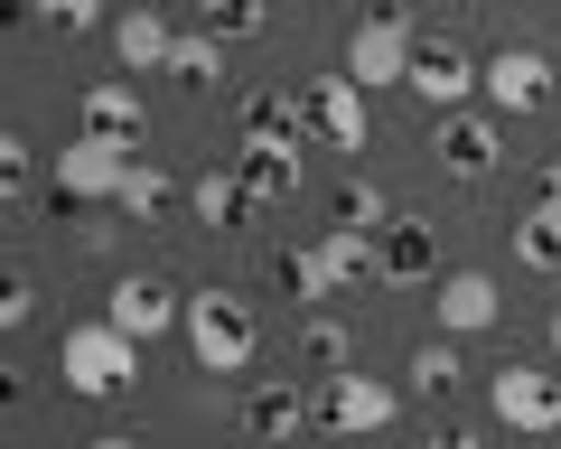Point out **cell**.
Instances as JSON below:
<instances>
[{
  "instance_id": "obj_24",
  "label": "cell",
  "mask_w": 561,
  "mask_h": 449,
  "mask_svg": "<svg viewBox=\"0 0 561 449\" xmlns=\"http://www.w3.org/2000/svg\"><path fill=\"white\" fill-rule=\"evenodd\" d=\"M234 179L253 187V206H272V197H290V187H300V150H243Z\"/></svg>"
},
{
  "instance_id": "obj_21",
  "label": "cell",
  "mask_w": 561,
  "mask_h": 449,
  "mask_svg": "<svg viewBox=\"0 0 561 449\" xmlns=\"http://www.w3.org/2000/svg\"><path fill=\"white\" fill-rule=\"evenodd\" d=\"M459 337H421L412 366H402V393H421V403H440V393H459Z\"/></svg>"
},
{
  "instance_id": "obj_3",
  "label": "cell",
  "mask_w": 561,
  "mask_h": 449,
  "mask_svg": "<svg viewBox=\"0 0 561 449\" xmlns=\"http://www.w3.org/2000/svg\"><path fill=\"white\" fill-rule=\"evenodd\" d=\"M412 57H421V28H412V10H365L356 28H346V84H412Z\"/></svg>"
},
{
  "instance_id": "obj_9",
  "label": "cell",
  "mask_w": 561,
  "mask_h": 449,
  "mask_svg": "<svg viewBox=\"0 0 561 449\" xmlns=\"http://www.w3.org/2000/svg\"><path fill=\"white\" fill-rule=\"evenodd\" d=\"M300 113H309V141H319V150H365V131H375L365 84H346V76H319L300 94Z\"/></svg>"
},
{
  "instance_id": "obj_17",
  "label": "cell",
  "mask_w": 561,
  "mask_h": 449,
  "mask_svg": "<svg viewBox=\"0 0 561 449\" xmlns=\"http://www.w3.org/2000/svg\"><path fill=\"white\" fill-rule=\"evenodd\" d=\"M300 366H309V384H337V375H356V327L328 319V309H309V319H300Z\"/></svg>"
},
{
  "instance_id": "obj_32",
  "label": "cell",
  "mask_w": 561,
  "mask_h": 449,
  "mask_svg": "<svg viewBox=\"0 0 561 449\" xmlns=\"http://www.w3.org/2000/svg\"><path fill=\"white\" fill-rule=\"evenodd\" d=\"M542 197L561 206V150H552V160H542Z\"/></svg>"
},
{
  "instance_id": "obj_35",
  "label": "cell",
  "mask_w": 561,
  "mask_h": 449,
  "mask_svg": "<svg viewBox=\"0 0 561 449\" xmlns=\"http://www.w3.org/2000/svg\"><path fill=\"white\" fill-rule=\"evenodd\" d=\"M20 10H47V0H20Z\"/></svg>"
},
{
  "instance_id": "obj_34",
  "label": "cell",
  "mask_w": 561,
  "mask_h": 449,
  "mask_svg": "<svg viewBox=\"0 0 561 449\" xmlns=\"http://www.w3.org/2000/svg\"><path fill=\"white\" fill-rule=\"evenodd\" d=\"M552 356H561V309H552Z\"/></svg>"
},
{
  "instance_id": "obj_16",
  "label": "cell",
  "mask_w": 561,
  "mask_h": 449,
  "mask_svg": "<svg viewBox=\"0 0 561 449\" xmlns=\"http://www.w3.org/2000/svg\"><path fill=\"white\" fill-rule=\"evenodd\" d=\"M84 131H94V141H122V150H140L150 113H140V94H131L122 76H103V84H84Z\"/></svg>"
},
{
  "instance_id": "obj_31",
  "label": "cell",
  "mask_w": 561,
  "mask_h": 449,
  "mask_svg": "<svg viewBox=\"0 0 561 449\" xmlns=\"http://www.w3.org/2000/svg\"><path fill=\"white\" fill-rule=\"evenodd\" d=\"M431 449H486V440H478V430H440V440H431Z\"/></svg>"
},
{
  "instance_id": "obj_11",
  "label": "cell",
  "mask_w": 561,
  "mask_h": 449,
  "mask_svg": "<svg viewBox=\"0 0 561 449\" xmlns=\"http://www.w3.org/2000/svg\"><path fill=\"white\" fill-rule=\"evenodd\" d=\"M309 393H300V375H253V384H243V430H253V440H300L309 430Z\"/></svg>"
},
{
  "instance_id": "obj_29",
  "label": "cell",
  "mask_w": 561,
  "mask_h": 449,
  "mask_svg": "<svg viewBox=\"0 0 561 449\" xmlns=\"http://www.w3.org/2000/svg\"><path fill=\"white\" fill-rule=\"evenodd\" d=\"M0 179H10V197H20V187H28V141H20V131L0 141Z\"/></svg>"
},
{
  "instance_id": "obj_22",
  "label": "cell",
  "mask_w": 561,
  "mask_h": 449,
  "mask_svg": "<svg viewBox=\"0 0 561 449\" xmlns=\"http://www.w3.org/2000/svg\"><path fill=\"white\" fill-rule=\"evenodd\" d=\"M515 263H524V272H561V206H552V197L515 216Z\"/></svg>"
},
{
  "instance_id": "obj_19",
  "label": "cell",
  "mask_w": 561,
  "mask_h": 449,
  "mask_svg": "<svg viewBox=\"0 0 561 449\" xmlns=\"http://www.w3.org/2000/svg\"><path fill=\"white\" fill-rule=\"evenodd\" d=\"M300 131H309L300 94H253L243 103V150H300Z\"/></svg>"
},
{
  "instance_id": "obj_33",
  "label": "cell",
  "mask_w": 561,
  "mask_h": 449,
  "mask_svg": "<svg viewBox=\"0 0 561 449\" xmlns=\"http://www.w3.org/2000/svg\"><path fill=\"white\" fill-rule=\"evenodd\" d=\"M84 449H140V440H131V430H103V440H84Z\"/></svg>"
},
{
  "instance_id": "obj_23",
  "label": "cell",
  "mask_w": 561,
  "mask_h": 449,
  "mask_svg": "<svg viewBox=\"0 0 561 449\" xmlns=\"http://www.w3.org/2000/svg\"><path fill=\"white\" fill-rule=\"evenodd\" d=\"M169 76H179L187 94H216V84H225V38H206V28H187V38L169 47Z\"/></svg>"
},
{
  "instance_id": "obj_27",
  "label": "cell",
  "mask_w": 561,
  "mask_h": 449,
  "mask_svg": "<svg viewBox=\"0 0 561 449\" xmlns=\"http://www.w3.org/2000/svg\"><path fill=\"white\" fill-rule=\"evenodd\" d=\"M122 216H131V225H150V216H160V206H169V169H150V160H131V179H122Z\"/></svg>"
},
{
  "instance_id": "obj_30",
  "label": "cell",
  "mask_w": 561,
  "mask_h": 449,
  "mask_svg": "<svg viewBox=\"0 0 561 449\" xmlns=\"http://www.w3.org/2000/svg\"><path fill=\"white\" fill-rule=\"evenodd\" d=\"M0 319H10V327H28V319H38V290H28V281H10V300H0Z\"/></svg>"
},
{
  "instance_id": "obj_6",
  "label": "cell",
  "mask_w": 561,
  "mask_h": 449,
  "mask_svg": "<svg viewBox=\"0 0 561 449\" xmlns=\"http://www.w3.org/2000/svg\"><path fill=\"white\" fill-rule=\"evenodd\" d=\"M122 179H131V150H122V141L76 131V141L57 150V197H66V206H113Z\"/></svg>"
},
{
  "instance_id": "obj_18",
  "label": "cell",
  "mask_w": 561,
  "mask_h": 449,
  "mask_svg": "<svg viewBox=\"0 0 561 449\" xmlns=\"http://www.w3.org/2000/svg\"><path fill=\"white\" fill-rule=\"evenodd\" d=\"M272 281H280V300H300V309H319V300H337V263H328V244H280V263H272Z\"/></svg>"
},
{
  "instance_id": "obj_15",
  "label": "cell",
  "mask_w": 561,
  "mask_h": 449,
  "mask_svg": "<svg viewBox=\"0 0 561 449\" xmlns=\"http://www.w3.org/2000/svg\"><path fill=\"white\" fill-rule=\"evenodd\" d=\"M375 281H393V290L431 281V216H393L375 234Z\"/></svg>"
},
{
  "instance_id": "obj_28",
  "label": "cell",
  "mask_w": 561,
  "mask_h": 449,
  "mask_svg": "<svg viewBox=\"0 0 561 449\" xmlns=\"http://www.w3.org/2000/svg\"><path fill=\"white\" fill-rule=\"evenodd\" d=\"M47 20H57V28H94L103 0H47Z\"/></svg>"
},
{
  "instance_id": "obj_8",
  "label": "cell",
  "mask_w": 561,
  "mask_h": 449,
  "mask_svg": "<svg viewBox=\"0 0 561 449\" xmlns=\"http://www.w3.org/2000/svg\"><path fill=\"white\" fill-rule=\"evenodd\" d=\"M402 412V393L383 384V375H337V384H319V430H337V440H365V430H383Z\"/></svg>"
},
{
  "instance_id": "obj_25",
  "label": "cell",
  "mask_w": 561,
  "mask_h": 449,
  "mask_svg": "<svg viewBox=\"0 0 561 449\" xmlns=\"http://www.w3.org/2000/svg\"><path fill=\"white\" fill-rule=\"evenodd\" d=\"M328 225H356V234H383V225H393V197H383L375 179H356V187H337V216Z\"/></svg>"
},
{
  "instance_id": "obj_4",
  "label": "cell",
  "mask_w": 561,
  "mask_h": 449,
  "mask_svg": "<svg viewBox=\"0 0 561 449\" xmlns=\"http://www.w3.org/2000/svg\"><path fill=\"white\" fill-rule=\"evenodd\" d=\"M486 412H496L505 430H524V440H552L561 430V375L552 366H505L496 384H486Z\"/></svg>"
},
{
  "instance_id": "obj_20",
  "label": "cell",
  "mask_w": 561,
  "mask_h": 449,
  "mask_svg": "<svg viewBox=\"0 0 561 449\" xmlns=\"http://www.w3.org/2000/svg\"><path fill=\"white\" fill-rule=\"evenodd\" d=\"M187 206H197V225H216V234H234V225H253V187H243L234 169H206V179L187 187Z\"/></svg>"
},
{
  "instance_id": "obj_1",
  "label": "cell",
  "mask_w": 561,
  "mask_h": 449,
  "mask_svg": "<svg viewBox=\"0 0 561 449\" xmlns=\"http://www.w3.org/2000/svg\"><path fill=\"white\" fill-rule=\"evenodd\" d=\"M187 356H197V375H253L262 356V309L243 300V290H197L187 300Z\"/></svg>"
},
{
  "instance_id": "obj_14",
  "label": "cell",
  "mask_w": 561,
  "mask_h": 449,
  "mask_svg": "<svg viewBox=\"0 0 561 449\" xmlns=\"http://www.w3.org/2000/svg\"><path fill=\"white\" fill-rule=\"evenodd\" d=\"M169 47H179V28H169L150 0L113 10V57H122V76H169Z\"/></svg>"
},
{
  "instance_id": "obj_10",
  "label": "cell",
  "mask_w": 561,
  "mask_h": 449,
  "mask_svg": "<svg viewBox=\"0 0 561 449\" xmlns=\"http://www.w3.org/2000/svg\"><path fill=\"white\" fill-rule=\"evenodd\" d=\"M478 76H486V66L468 57L459 38H421V57H412V84H402V94H421L431 113H459V103H468V84H478Z\"/></svg>"
},
{
  "instance_id": "obj_7",
  "label": "cell",
  "mask_w": 561,
  "mask_h": 449,
  "mask_svg": "<svg viewBox=\"0 0 561 449\" xmlns=\"http://www.w3.org/2000/svg\"><path fill=\"white\" fill-rule=\"evenodd\" d=\"M103 319H113L131 347H150L160 327H187V300H179L169 281H150V272H122V281L103 290Z\"/></svg>"
},
{
  "instance_id": "obj_12",
  "label": "cell",
  "mask_w": 561,
  "mask_h": 449,
  "mask_svg": "<svg viewBox=\"0 0 561 449\" xmlns=\"http://www.w3.org/2000/svg\"><path fill=\"white\" fill-rule=\"evenodd\" d=\"M431 319H440V337H486V327L505 319V290L486 281V272H449V281L431 290Z\"/></svg>"
},
{
  "instance_id": "obj_2",
  "label": "cell",
  "mask_w": 561,
  "mask_h": 449,
  "mask_svg": "<svg viewBox=\"0 0 561 449\" xmlns=\"http://www.w3.org/2000/svg\"><path fill=\"white\" fill-rule=\"evenodd\" d=\"M57 375H66V393H84V403H113V393L140 384V347L122 337L113 319L66 327V337H57Z\"/></svg>"
},
{
  "instance_id": "obj_13",
  "label": "cell",
  "mask_w": 561,
  "mask_h": 449,
  "mask_svg": "<svg viewBox=\"0 0 561 449\" xmlns=\"http://www.w3.org/2000/svg\"><path fill=\"white\" fill-rule=\"evenodd\" d=\"M496 160H505L496 113H440V169L449 179H496Z\"/></svg>"
},
{
  "instance_id": "obj_5",
  "label": "cell",
  "mask_w": 561,
  "mask_h": 449,
  "mask_svg": "<svg viewBox=\"0 0 561 449\" xmlns=\"http://www.w3.org/2000/svg\"><path fill=\"white\" fill-rule=\"evenodd\" d=\"M478 94H486V113H496V123H524V113H542V103H552V57H542V47H496V57H486V76H478Z\"/></svg>"
},
{
  "instance_id": "obj_26",
  "label": "cell",
  "mask_w": 561,
  "mask_h": 449,
  "mask_svg": "<svg viewBox=\"0 0 561 449\" xmlns=\"http://www.w3.org/2000/svg\"><path fill=\"white\" fill-rule=\"evenodd\" d=\"M272 20V0H197V28L206 38H253Z\"/></svg>"
}]
</instances>
